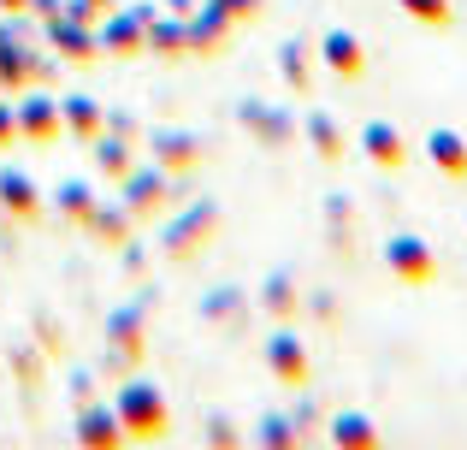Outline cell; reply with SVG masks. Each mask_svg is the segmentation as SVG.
I'll list each match as a JSON object with an SVG mask.
<instances>
[{
    "mask_svg": "<svg viewBox=\"0 0 467 450\" xmlns=\"http://www.w3.org/2000/svg\"><path fill=\"white\" fill-rule=\"evenodd\" d=\"M113 409H119V427H125V445L130 439H166V427H171L166 392L149 385V380H125L119 397H113Z\"/></svg>",
    "mask_w": 467,
    "mask_h": 450,
    "instance_id": "6da1fadb",
    "label": "cell"
},
{
    "mask_svg": "<svg viewBox=\"0 0 467 450\" xmlns=\"http://www.w3.org/2000/svg\"><path fill=\"white\" fill-rule=\"evenodd\" d=\"M213 231H219V202L202 196V202H190V208H178V220L166 225L160 249H166L171 261H190V255L207 249V237H213Z\"/></svg>",
    "mask_w": 467,
    "mask_h": 450,
    "instance_id": "7a4b0ae2",
    "label": "cell"
},
{
    "mask_svg": "<svg viewBox=\"0 0 467 450\" xmlns=\"http://www.w3.org/2000/svg\"><path fill=\"white\" fill-rule=\"evenodd\" d=\"M119 202L130 208V220H149V214L160 208H171V202H183V190H178V178L171 173H160V166H130L125 178H119Z\"/></svg>",
    "mask_w": 467,
    "mask_h": 450,
    "instance_id": "3957f363",
    "label": "cell"
},
{
    "mask_svg": "<svg viewBox=\"0 0 467 450\" xmlns=\"http://www.w3.org/2000/svg\"><path fill=\"white\" fill-rule=\"evenodd\" d=\"M385 273L397 278V285H414L426 290L438 278V255L426 237H414V231H397V237H385Z\"/></svg>",
    "mask_w": 467,
    "mask_h": 450,
    "instance_id": "277c9868",
    "label": "cell"
},
{
    "mask_svg": "<svg viewBox=\"0 0 467 450\" xmlns=\"http://www.w3.org/2000/svg\"><path fill=\"white\" fill-rule=\"evenodd\" d=\"M266 368H273V380H285V385H308L314 361H308L302 332H290V320H278L273 332H266Z\"/></svg>",
    "mask_w": 467,
    "mask_h": 450,
    "instance_id": "5b68a950",
    "label": "cell"
},
{
    "mask_svg": "<svg viewBox=\"0 0 467 450\" xmlns=\"http://www.w3.org/2000/svg\"><path fill=\"white\" fill-rule=\"evenodd\" d=\"M361 149H367V161L379 166V173H402V166H409V137H402L397 125H390V119H367L361 125Z\"/></svg>",
    "mask_w": 467,
    "mask_h": 450,
    "instance_id": "8992f818",
    "label": "cell"
},
{
    "mask_svg": "<svg viewBox=\"0 0 467 450\" xmlns=\"http://www.w3.org/2000/svg\"><path fill=\"white\" fill-rule=\"evenodd\" d=\"M319 59H326L331 78H343V83L367 78V47H361L355 30H326V36H319Z\"/></svg>",
    "mask_w": 467,
    "mask_h": 450,
    "instance_id": "52a82bcc",
    "label": "cell"
},
{
    "mask_svg": "<svg viewBox=\"0 0 467 450\" xmlns=\"http://www.w3.org/2000/svg\"><path fill=\"white\" fill-rule=\"evenodd\" d=\"M78 445H95V450H113V445H125V427H119V409H107V403H78Z\"/></svg>",
    "mask_w": 467,
    "mask_h": 450,
    "instance_id": "ba28073f",
    "label": "cell"
},
{
    "mask_svg": "<svg viewBox=\"0 0 467 450\" xmlns=\"http://www.w3.org/2000/svg\"><path fill=\"white\" fill-rule=\"evenodd\" d=\"M237 119L254 131V137L266 142V149H285V142H296V119L290 113H278V107H261V101H243L237 107Z\"/></svg>",
    "mask_w": 467,
    "mask_h": 450,
    "instance_id": "9c48e42d",
    "label": "cell"
},
{
    "mask_svg": "<svg viewBox=\"0 0 467 450\" xmlns=\"http://www.w3.org/2000/svg\"><path fill=\"white\" fill-rule=\"evenodd\" d=\"M195 161H202V142H195L190 131H154V166H160V173L183 178Z\"/></svg>",
    "mask_w": 467,
    "mask_h": 450,
    "instance_id": "30bf717a",
    "label": "cell"
},
{
    "mask_svg": "<svg viewBox=\"0 0 467 450\" xmlns=\"http://www.w3.org/2000/svg\"><path fill=\"white\" fill-rule=\"evenodd\" d=\"M426 154H432V166L450 178V184H467V142H462V131L438 125L432 137H426Z\"/></svg>",
    "mask_w": 467,
    "mask_h": 450,
    "instance_id": "8fae6325",
    "label": "cell"
},
{
    "mask_svg": "<svg viewBox=\"0 0 467 450\" xmlns=\"http://www.w3.org/2000/svg\"><path fill=\"white\" fill-rule=\"evenodd\" d=\"M326 439L337 445V450H373L379 445V427H373V415H361V409H337L331 427H326Z\"/></svg>",
    "mask_w": 467,
    "mask_h": 450,
    "instance_id": "7c38bea8",
    "label": "cell"
},
{
    "mask_svg": "<svg viewBox=\"0 0 467 450\" xmlns=\"http://www.w3.org/2000/svg\"><path fill=\"white\" fill-rule=\"evenodd\" d=\"M59 119H66V131H71V137H83V142H95L107 131L101 101H89V95H66V101H59Z\"/></svg>",
    "mask_w": 467,
    "mask_h": 450,
    "instance_id": "4fadbf2b",
    "label": "cell"
},
{
    "mask_svg": "<svg viewBox=\"0 0 467 450\" xmlns=\"http://www.w3.org/2000/svg\"><path fill=\"white\" fill-rule=\"evenodd\" d=\"M18 131H24V137H36V142H54L59 131H66V119H59V107L47 101V95H30V101L18 107Z\"/></svg>",
    "mask_w": 467,
    "mask_h": 450,
    "instance_id": "5bb4252c",
    "label": "cell"
},
{
    "mask_svg": "<svg viewBox=\"0 0 467 450\" xmlns=\"http://www.w3.org/2000/svg\"><path fill=\"white\" fill-rule=\"evenodd\" d=\"M107 344L119 361H142V309H119L107 320Z\"/></svg>",
    "mask_w": 467,
    "mask_h": 450,
    "instance_id": "9a60e30c",
    "label": "cell"
},
{
    "mask_svg": "<svg viewBox=\"0 0 467 450\" xmlns=\"http://www.w3.org/2000/svg\"><path fill=\"white\" fill-rule=\"evenodd\" d=\"M0 202H6V214L12 220H36V214H42V196H36V184L24 173H0Z\"/></svg>",
    "mask_w": 467,
    "mask_h": 450,
    "instance_id": "2e32d148",
    "label": "cell"
},
{
    "mask_svg": "<svg viewBox=\"0 0 467 450\" xmlns=\"http://www.w3.org/2000/svg\"><path fill=\"white\" fill-rule=\"evenodd\" d=\"M130 225H137V220H130L125 202H113V208H101V202H95V214H89V225H83V231H89V237H101L107 249H119V243L130 237Z\"/></svg>",
    "mask_w": 467,
    "mask_h": 450,
    "instance_id": "e0dca14e",
    "label": "cell"
},
{
    "mask_svg": "<svg viewBox=\"0 0 467 450\" xmlns=\"http://www.w3.org/2000/svg\"><path fill=\"white\" fill-rule=\"evenodd\" d=\"M95 42H101L107 54H142V47H149V24L142 18H113Z\"/></svg>",
    "mask_w": 467,
    "mask_h": 450,
    "instance_id": "ac0fdd59",
    "label": "cell"
},
{
    "mask_svg": "<svg viewBox=\"0 0 467 450\" xmlns=\"http://www.w3.org/2000/svg\"><path fill=\"white\" fill-rule=\"evenodd\" d=\"M302 131H308V142H314L319 161H343V131H337V119H331V113H308V119H302Z\"/></svg>",
    "mask_w": 467,
    "mask_h": 450,
    "instance_id": "d6986e66",
    "label": "cell"
},
{
    "mask_svg": "<svg viewBox=\"0 0 467 450\" xmlns=\"http://www.w3.org/2000/svg\"><path fill=\"white\" fill-rule=\"evenodd\" d=\"M202 314H207V320H231V332H237V326L243 320H249V297H243V290H207V297H202Z\"/></svg>",
    "mask_w": 467,
    "mask_h": 450,
    "instance_id": "ffe728a7",
    "label": "cell"
},
{
    "mask_svg": "<svg viewBox=\"0 0 467 450\" xmlns=\"http://www.w3.org/2000/svg\"><path fill=\"white\" fill-rule=\"evenodd\" d=\"M254 302H261L273 320H290V314H296V278H290V273H273V278L261 285V297H254Z\"/></svg>",
    "mask_w": 467,
    "mask_h": 450,
    "instance_id": "44dd1931",
    "label": "cell"
},
{
    "mask_svg": "<svg viewBox=\"0 0 467 450\" xmlns=\"http://www.w3.org/2000/svg\"><path fill=\"white\" fill-rule=\"evenodd\" d=\"M95 166H101V173L119 184V178L130 173V142L119 137V131H101V137H95Z\"/></svg>",
    "mask_w": 467,
    "mask_h": 450,
    "instance_id": "7402d4cb",
    "label": "cell"
},
{
    "mask_svg": "<svg viewBox=\"0 0 467 450\" xmlns=\"http://www.w3.org/2000/svg\"><path fill=\"white\" fill-rule=\"evenodd\" d=\"M89 214H95V190L83 184V178L59 184V220L66 225H89Z\"/></svg>",
    "mask_w": 467,
    "mask_h": 450,
    "instance_id": "603a6c76",
    "label": "cell"
},
{
    "mask_svg": "<svg viewBox=\"0 0 467 450\" xmlns=\"http://www.w3.org/2000/svg\"><path fill=\"white\" fill-rule=\"evenodd\" d=\"M54 42H59V54H66V59H95V54H101V42H95L89 30H78V18H59L54 24Z\"/></svg>",
    "mask_w": 467,
    "mask_h": 450,
    "instance_id": "cb8c5ba5",
    "label": "cell"
},
{
    "mask_svg": "<svg viewBox=\"0 0 467 450\" xmlns=\"http://www.w3.org/2000/svg\"><path fill=\"white\" fill-rule=\"evenodd\" d=\"M225 30H231V12H225V6H207L202 18L190 24V47H202V54H213V42H219Z\"/></svg>",
    "mask_w": 467,
    "mask_h": 450,
    "instance_id": "d4e9b609",
    "label": "cell"
},
{
    "mask_svg": "<svg viewBox=\"0 0 467 450\" xmlns=\"http://www.w3.org/2000/svg\"><path fill=\"white\" fill-rule=\"evenodd\" d=\"M296 439H302V433H296V421H290V415H266L261 433H254V445H266V450H290Z\"/></svg>",
    "mask_w": 467,
    "mask_h": 450,
    "instance_id": "484cf974",
    "label": "cell"
},
{
    "mask_svg": "<svg viewBox=\"0 0 467 450\" xmlns=\"http://www.w3.org/2000/svg\"><path fill=\"white\" fill-rule=\"evenodd\" d=\"M402 12H409V18H420V24H432V30H444L450 18H456V6H450V0H397Z\"/></svg>",
    "mask_w": 467,
    "mask_h": 450,
    "instance_id": "4316f807",
    "label": "cell"
},
{
    "mask_svg": "<svg viewBox=\"0 0 467 450\" xmlns=\"http://www.w3.org/2000/svg\"><path fill=\"white\" fill-rule=\"evenodd\" d=\"M149 47L154 54H183L190 47V24H149Z\"/></svg>",
    "mask_w": 467,
    "mask_h": 450,
    "instance_id": "83f0119b",
    "label": "cell"
},
{
    "mask_svg": "<svg viewBox=\"0 0 467 450\" xmlns=\"http://www.w3.org/2000/svg\"><path fill=\"white\" fill-rule=\"evenodd\" d=\"M302 54H308L302 42L285 47V78H290V89H308V66H302Z\"/></svg>",
    "mask_w": 467,
    "mask_h": 450,
    "instance_id": "f1b7e54d",
    "label": "cell"
},
{
    "mask_svg": "<svg viewBox=\"0 0 467 450\" xmlns=\"http://www.w3.org/2000/svg\"><path fill=\"white\" fill-rule=\"evenodd\" d=\"M308 309L319 314V320H337V297H326V290H319V297H308Z\"/></svg>",
    "mask_w": 467,
    "mask_h": 450,
    "instance_id": "f546056e",
    "label": "cell"
},
{
    "mask_svg": "<svg viewBox=\"0 0 467 450\" xmlns=\"http://www.w3.org/2000/svg\"><path fill=\"white\" fill-rule=\"evenodd\" d=\"M207 445H237V433H231V421H213V427H207Z\"/></svg>",
    "mask_w": 467,
    "mask_h": 450,
    "instance_id": "4dcf8cb0",
    "label": "cell"
},
{
    "mask_svg": "<svg viewBox=\"0 0 467 450\" xmlns=\"http://www.w3.org/2000/svg\"><path fill=\"white\" fill-rule=\"evenodd\" d=\"M213 6H225V12H254L261 0H213Z\"/></svg>",
    "mask_w": 467,
    "mask_h": 450,
    "instance_id": "1f68e13d",
    "label": "cell"
},
{
    "mask_svg": "<svg viewBox=\"0 0 467 450\" xmlns=\"http://www.w3.org/2000/svg\"><path fill=\"white\" fill-rule=\"evenodd\" d=\"M12 131H18V119H12V113H0V142H12Z\"/></svg>",
    "mask_w": 467,
    "mask_h": 450,
    "instance_id": "d6a6232c",
    "label": "cell"
}]
</instances>
